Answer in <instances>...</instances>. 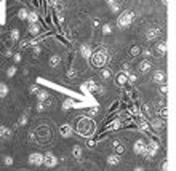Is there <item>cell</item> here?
I'll use <instances>...</instances> for the list:
<instances>
[{"label": "cell", "instance_id": "obj_1", "mask_svg": "<svg viewBox=\"0 0 176 171\" xmlns=\"http://www.w3.org/2000/svg\"><path fill=\"white\" fill-rule=\"evenodd\" d=\"M109 59V56H107V51L106 50H99V51H95L93 54H91V66H95V67H103L106 62H107Z\"/></svg>", "mask_w": 176, "mask_h": 171}, {"label": "cell", "instance_id": "obj_2", "mask_svg": "<svg viewBox=\"0 0 176 171\" xmlns=\"http://www.w3.org/2000/svg\"><path fill=\"white\" fill-rule=\"evenodd\" d=\"M133 18H135V15H133L130 10L122 11L120 16L117 18V26H118V29H126V27H130V24L133 23Z\"/></svg>", "mask_w": 176, "mask_h": 171}, {"label": "cell", "instance_id": "obj_3", "mask_svg": "<svg viewBox=\"0 0 176 171\" xmlns=\"http://www.w3.org/2000/svg\"><path fill=\"white\" fill-rule=\"evenodd\" d=\"M77 131H79L80 134H83V136H88L90 133L95 131V125L90 122L88 118H82L79 120V125H77Z\"/></svg>", "mask_w": 176, "mask_h": 171}, {"label": "cell", "instance_id": "obj_4", "mask_svg": "<svg viewBox=\"0 0 176 171\" xmlns=\"http://www.w3.org/2000/svg\"><path fill=\"white\" fill-rule=\"evenodd\" d=\"M157 152H159V142H154V141H151V142H147L146 151H144L143 157H144V158H147V160H152L154 157L157 155Z\"/></svg>", "mask_w": 176, "mask_h": 171}, {"label": "cell", "instance_id": "obj_5", "mask_svg": "<svg viewBox=\"0 0 176 171\" xmlns=\"http://www.w3.org/2000/svg\"><path fill=\"white\" fill-rule=\"evenodd\" d=\"M56 163H58V158H56V155L53 152H47L43 154V165L47 168H54Z\"/></svg>", "mask_w": 176, "mask_h": 171}, {"label": "cell", "instance_id": "obj_6", "mask_svg": "<svg viewBox=\"0 0 176 171\" xmlns=\"http://www.w3.org/2000/svg\"><path fill=\"white\" fill-rule=\"evenodd\" d=\"M29 163L32 166H42L43 165V154H40V152H34L29 155Z\"/></svg>", "mask_w": 176, "mask_h": 171}, {"label": "cell", "instance_id": "obj_7", "mask_svg": "<svg viewBox=\"0 0 176 171\" xmlns=\"http://www.w3.org/2000/svg\"><path fill=\"white\" fill-rule=\"evenodd\" d=\"M146 146H147V142L144 139H138L135 142V146H133V151H135L136 155H143L144 151H146Z\"/></svg>", "mask_w": 176, "mask_h": 171}, {"label": "cell", "instance_id": "obj_8", "mask_svg": "<svg viewBox=\"0 0 176 171\" xmlns=\"http://www.w3.org/2000/svg\"><path fill=\"white\" fill-rule=\"evenodd\" d=\"M80 90L85 91V93H91V91L98 90V85H96L93 80H87V82H83V83L80 85Z\"/></svg>", "mask_w": 176, "mask_h": 171}, {"label": "cell", "instance_id": "obj_9", "mask_svg": "<svg viewBox=\"0 0 176 171\" xmlns=\"http://www.w3.org/2000/svg\"><path fill=\"white\" fill-rule=\"evenodd\" d=\"M80 54H82V58L90 59V58H91V54H93V48H91V45H88V43H82V45H80Z\"/></svg>", "mask_w": 176, "mask_h": 171}, {"label": "cell", "instance_id": "obj_10", "mask_svg": "<svg viewBox=\"0 0 176 171\" xmlns=\"http://www.w3.org/2000/svg\"><path fill=\"white\" fill-rule=\"evenodd\" d=\"M72 133H74V128L70 126L69 123H64V125L59 126V134L62 138H70V136H72Z\"/></svg>", "mask_w": 176, "mask_h": 171}, {"label": "cell", "instance_id": "obj_11", "mask_svg": "<svg viewBox=\"0 0 176 171\" xmlns=\"http://www.w3.org/2000/svg\"><path fill=\"white\" fill-rule=\"evenodd\" d=\"M159 35H160V27H151L146 32V40H155Z\"/></svg>", "mask_w": 176, "mask_h": 171}, {"label": "cell", "instance_id": "obj_12", "mask_svg": "<svg viewBox=\"0 0 176 171\" xmlns=\"http://www.w3.org/2000/svg\"><path fill=\"white\" fill-rule=\"evenodd\" d=\"M165 78H167V75H165L163 70H155V72L152 74V82L154 83H163Z\"/></svg>", "mask_w": 176, "mask_h": 171}, {"label": "cell", "instance_id": "obj_13", "mask_svg": "<svg viewBox=\"0 0 176 171\" xmlns=\"http://www.w3.org/2000/svg\"><path fill=\"white\" fill-rule=\"evenodd\" d=\"M11 138V130L5 125H0V139H10Z\"/></svg>", "mask_w": 176, "mask_h": 171}, {"label": "cell", "instance_id": "obj_14", "mask_svg": "<svg viewBox=\"0 0 176 171\" xmlns=\"http://www.w3.org/2000/svg\"><path fill=\"white\" fill-rule=\"evenodd\" d=\"M152 69V62L149 61V59H144V61H141L139 62V70H141V72H149V70Z\"/></svg>", "mask_w": 176, "mask_h": 171}, {"label": "cell", "instance_id": "obj_15", "mask_svg": "<svg viewBox=\"0 0 176 171\" xmlns=\"http://www.w3.org/2000/svg\"><path fill=\"white\" fill-rule=\"evenodd\" d=\"M118 163H120V155L114 154V155H109V157H107V165H110V166H117Z\"/></svg>", "mask_w": 176, "mask_h": 171}, {"label": "cell", "instance_id": "obj_16", "mask_svg": "<svg viewBox=\"0 0 176 171\" xmlns=\"http://www.w3.org/2000/svg\"><path fill=\"white\" fill-rule=\"evenodd\" d=\"M48 64H50V67H58L59 64H61V56H59V54L50 56V61H48Z\"/></svg>", "mask_w": 176, "mask_h": 171}, {"label": "cell", "instance_id": "obj_17", "mask_svg": "<svg viewBox=\"0 0 176 171\" xmlns=\"http://www.w3.org/2000/svg\"><path fill=\"white\" fill-rule=\"evenodd\" d=\"M37 99H39V102H45V101H48L50 99V93L48 91H45V90H39V93H37Z\"/></svg>", "mask_w": 176, "mask_h": 171}, {"label": "cell", "instance_id": "obj_18", "mask_svg": "<svg viewBox=\"0 0 176 171\" xmlns=\"http://www.w3.org/2000/svg\"><path fill=\"white\" fill-rule=\"evenodd\" d=\"M82 155H83L82 147L75 144V146L72 147V157H74V158H77V160H80V158H82Z\"/></svg>", "mask_w": 176, "mask_h": 171}, {"label": "cell", "instance_id": "obj_19", "mask_svg": "<svg viewBox=\"0 0 176 171\" xmlns=\"http://www.w3.org/2000/svg\"><path fill=\"white\" fill-rule=\"evenodd\" d=\"M10 93V88H8V85L3 83V82H0V98H6Z\"/></svg>", "mask_w": 176, "mask_h": 171}, {"label": "cell", "instance_id": "obj_20", "mask_svg": "<svg viewBox=\"0 0 176 171\" xmlns=\"http://www.w3.org/2000/svg\"><path fill=\"white\" fill-rule=\"evenodd\" d=\"M155 50L159 51V54H162V56H163V54L167 53V42H165V40L159 42V43H157V46H155Z\"/></svg>", "mask_w": 176, "mask_h": 171}, {"label": "cell", "instance_id": "obj_21", "mask_svg": "<svg viewBox=\"0 0 176 171\" xmlns=\"http://www.w3.org/2000/svg\"><path fill=\"white\" fill-rule=\"evenodd\" d=\"M126 82H128V80H126V74H117V75H115V83H117V85L123 87Z\"/></svg>", "mask_w": 176, "mask_h": 171}, {"label": "cell", "instance_id": "obj_22", "mask_svg": "<svg viewBox=\"0 0 176 171\" xmlns=\"http://www.w3.org/2000/svg\"><path fill=\"white\" fill-rule=\"evenodd\" d=\"M112 146H114V149H115V154H117V155H122V154L125 152V147H123V144H120L118 141H114V142H112Z\"/></svg>", "mask_w": 176, "mask_h": 171}, {"label": "cell", "instance_id": "obj_23", "mask_svg": "<svg viewBox=\"0 0 176 171\" xmlns=\"http://www.w3.org/2000/svg\"><path fill=\"white\" fill-rule=\"evenodd\" d=\"M27 31H29V34H32V35H37V34L40 32V24H39V23H35V24H29Z\"/></svg>", "mask_w": 176, "mask_h": 171}, {"label": "cell", "instance_id": "obj_24", "mask_svg": "<svg viewBox=\"0 0 176 171\" xmlns=\"http://www.w3.org/2000/svg\"><path fill=\"white\" fill-rule=\"evenodd\" d=\"M27 21H29V24H35L39 23V15L35 11H31L29 15H27Z\"/></svg>", "mask_w": 176, "mask_h": 171}, {"label": "cell", "instance_id": "obj_25", "mask_svg": "<svg viewBox=\"0 0 176 171\" xmlns=\"http://www.w3.org/2000/svg\"><path fill=\"white\" fill-rule=\"evenodd\" d=\"M19 35H21V32H19V29H18V27H15V29H11V32H10V37H11V40H13V42H18V40H19Z\"/></svg>", "mask_w": 176, "mask_h": 171}, {"label": "cell", "instance_id": "obj_26", "mask_svg": "<svg viewBox=\"0 0 176 171\" xmlns=\"http://www.w3.org/2000/svg\"><path fill=\"white\" fill-rule=\"evenodd\" d=\"M27 15H29V11H27L26 8H21V10L18 11V18L23 19V21H27Z\"/></svg>", "mask_w": 176, "mask_h": 171}, {"label": "cell", "instance_id": "obj_27", "mask_svg": "<svg viewBox=\"0 0 176 171\" xmlns=\"http://www.w3.org/2000/svg\"><path fill=\"white\" fill-rule=\"evenodd\" d=\"M27 122H29V117H27V113H23V115H21V118H19V122H18V125H19V126H26Z\"/></svg>", "mask_w": 176, "mask_h": 171}, {"label": "cell", "instance_id": "obj_28", "mask_svg": "<svg viewBox=\"0 0 176 171\" xmlns=\"http://www.w3.org/2000/svg\"><path fill=\"white\" fill-rule=\"evenodd\" d=\"M122 126V123H120V120H117V122H114V123H110L109 126H107V130L109 131H115V130H118V128Z\"/></svg>", "mask_w": 176, "mask_h": 171}, {"label": "cell", "instance_id": "obj_29", "mask_svg": "<svg viewBox=\"0 0 176 171\" xmlns=\"http://www.w3.org/2000/svg\"><path fill=\"white\" fill-rule=\"evenodd\" d=\"M16 70H18V67H16V66H11V67H8V69H6V77H8V78L15 77Z\"/></svg>", "mask_w": 176, "mask_h": 171}, {"label": "cell", "instance_id": "obj_30", "mask_svg": "<svg viewBox=\"0 0 176 171\" xmlns=\"http://www.w3.org/2000/svg\"><path fill=\"white\" fill-rule=\"evenodd\" d=\"M149 126H152L154 130H159V128H162V126H163V123H162L159 118H155V120H152V123H151Z\"/></svg>", "mask_w": 176, "mask_h": 171}, {"label": "cell", "instance_id": "obj_31", "mask_svg": "<svg viewBox=\"0 0 176 171\" xmlns=\"http://www.w3.org/2000/svg\"><path fill=\"white\" fill-rule=\"evenodd\" d=\"M74 106V101L72 99H66L64 102H62V110H67V109H70Z\"/></svg>", "mask_w": 176, "mask_h": 171}, {"label": "cell", "instance_id": "obj_32", "mask_svg": "<svg viewBox=\"0 0 176 171\" xmlns=\"http://www.w3.org/2000/svg\"><path fill=\"white\" fill-rule=\"evenodd\" d=\"M101 77L104 78V80H107V78L112 77V72H110L109 69H103V70H101Z\"/></svg>", "mask_w": 176, "mask_h": 171}, {"label": "cell", "instance_id": "obj_33", "mask_svg": "<svg viewBox=\"0 0 176 171\" xmlns=\"http://www.w3.org/2000/svg\"><path fill=\"white\" fill-rule=\"evenodd\" d=\"M149 123H147V122H144V120H141V122H139V130L141 131H147V130H149Z\"/></svg>", "mask_w": 176, "mask_h": 171}, {"label": "cell", "instance_id": "obj_34", "mask_svg": "<svg viewBox=\"0 0 176 171\" xmlns=\"http://www.w3.org/2000/svg\"><path fill=\"white\" fill-rule=\"evenodd\" d=\"M3 163H5L6 166H11V165H13V157H11V155H5Z\"/></svg>", "mask_w": 176, "mask_h": 171}, {"label": "cell", "instance_id": "obj_35", "mask_svg": "<svg viewBox=\"0 0 176 171\" xmlns=\"http://www.w3.org/2000/svg\"><path fill=\"white\" fill-rule=\"evenodd\" d=\"M67 77L70 78V80H74V78L77 77V70H75V69H69V70H67Z\"/></svg>", "mask_w": 176, "mask_h": 171}, {"label": "cell", "instance_id": "obj_36", "mask_svg": "<svg viewBox=\"0 0 176 171\" xmlns=\"http://www.w3.org/2000/svg\"><path fill=\"white\" fill-rule=\"evenodd\" d=\"M35 109H37V112H43V110L47 109V106H45V102H37Z\"/></svg>", "mask_w": 176, "mask_h": 171}, {"label": "cell", "instance_id": "obj_37", "mask_svg": "<svg viewBox=\"0 0 176 171\" xmlns=\"http://www.w3.org/2000/svg\"><path fill=\"white\" fill-rule=\"evenodd\" d=\"M110 32H112V27H110L109 24H104V26H103V34L107 35V34H110Z\"/></svg>", "mask_w": 176, "mask_h": 171}, {"label": "cell", "instance_id": "obj_38", "mask_svg": "<svg viewBox=\"0 0 176 171\" xmlns=\"http://www.w3.org/2000/svg\"><path fill=\"white\" fill-rule=\"evenodd\" d=\"M126 80L131 82V83H135V82L138 80V77H136L135 74H126Z\"/></svg>", "mask_w": 176, "mask_h": 171}, {"label": "cell", "instance_id": "obj_39", "mask_svg": "<svg viewBox=\"0 0 176 171\" xmlns=\"http://www.w3.org/2000/svg\"><path fill=\"white\" fill-rule=\"evenodd\" d=\"M110 11H112V13H118V11H120V5H118V3H114V5L110 6Z\"/></svg>", "mask_w": 176, "mask_h": 171}, {"label": "cell", "instance_id": "obj_40", "mask_svg": "<svg viewBox=\"0 0 176 171\" xmlns=\"http://www.w3.org/2000/svg\"><path fill=\"white\" fill-rule=\"evenodd\" d=\"M29 93L31 95H37L39 93V87H37V85H32V87L29 88Z\"/></svg>", "mask_w": 176, "mask_h": 171}, {"label": "cell", "instance_id": "obj_41", "mask_svg": "<svg viewBox=\"0 0 176 171\" xmlns=\"http://www.w3.org/2000/svg\"><path fill=\"white\" fill-rule=\"evenodd\" d=\"M21 59H23V56H21V53H16V54H13V61H15L16 64L21 62Z\"/></svg>", "mask_w": 176, "mask_h": 171}, {"label": "cell", "instance_id": "obj_42", "mask_svg": "<svg viewBox=\"0 0 176 171\" xmlns=\"http://www.w3.org/2000/svg\"><path fill=\"white\" fill-rule=\"evenodd\" d=\"M136 54H139V46H133L131 48V56H136Z\"/></svg>", "mask_w": 176, "mask_h": 171}, {"label": "cell", "instance_id": "obj_43", "mask_svg": "<svg viewBox=\"0 0 176 171\" xmlns=\"http://www.w3.org/2000/svg\"><path fill=\"white\" fill-rule=\"evenodd\" d=\"M98 110H99V107H98V106H95L93 109H90V115H96Z\"/></svg>", "mask_w": 176, "mask_h": 171}, {"label": "cell", "instance_id": "obj_44", "mask_svg": "<svg viewBox=\"0 0 176 171\" xmlns=\"http://www.w3.org/2000/svg\"><path fill=\"white\" fill-rule=\"evenodd\" d=\"M167 91H168V87H167V85H162V87H160V93L167 95Z\"/></svg>", "mask_w": 176, "mask_h": 171}, {"label": "cell", "instance_id": "obj_45", "mask_svg": "<svg viewBox=\"0 0 176 171\" xmlns=\"http://www.w3.org/2000/svg\"><path fill=\"white\" fill-rule=\"evenodd\" d=\"M87 146H88V147L96 146V141H95V139H88V141H87Z\"/></svg>", "mask_w": 176, "mask_h": 171}, {"label": "cell", "instance_id": "obj_46", "mask_svg": "<svg viewBox=\"0 0 176 171\" xmlns=\"http://www.w3.org/2000/svg\"><path fill=\"white\" fill-rule=\"evenodd\" d=\"M32 51H34V54H35V56H37V54H40L42 48H40V46H34V50H32Z\"/></svg>", "mask_w": 176, "mask_h": 171}, {"label": "cell", "instance_id": "obj_47", "mask_svg": "<svg viewBox=\"0 0 176 171\" xmlns=\"http://www.w3.org/2000/svg\"><path fill=\"white\" fill-rule=\"evenodd\" d=\"M162 171H168V162H163V165H162Z\"/></svg>", "mask_w": 176, "mask_h": 171}, {"label": "cell", "instance_id": "obj_48", "mask_svg": "<svg viewBox=\"0 0 176 171\" xmlns=\"http://www.w3.org/2000/svg\"><path fill=\"white\" fill-rule=\"evenodd\" d=\"M106 3H107L109 6H112L114 3H117V0H106Z\"/></svg>", "mask_w": 176, "mask_h": 171}, {"label": "cell", "instance_id": "obj_49", "mask_svg": "<svg viewBox=\"0 0 176 171\" xmlns=\"http://www.w3.org/2000/svg\"><path fill=\"white\" fill-rule=\"evenodd\" d=\"M143 54H144V56H151L152 51H151V50H146V51H143Z\"/></svg>", "mask_w": 176, "mask_h": 171}, {"label": "cell", "instance_id": "obj_50", "mask_svg": "<svg viewBox=\"0 0 176 171\" xmlns=\"http://www.w3.org/2000/svg\"><path fill=\"white\" fill-rule=\"evenodd\" d=\"M27 136H29V139H32V141L35 139V136H34V133H31V131H29V134H27Z\"/></svg>", "mask_w": 176, "mask_h": 171}, {"label": "cell", "instance_id": "obj_51", "mask_svg": "<svg viewBox=\"0 0 176 171\" xmlns=\"http://www.w3.org/2000/svg\"><path fill=\"white\" fill-rule=\"evenodd\" d=\"M133 171H144V168H143V166H136V168L133 169Z\"/></svg>", "mask_w": 176, "mask_h": 171}, {"label": "cell", "instance_id": "obj_52", "mask_svg": "<svg viewBox=\"0 0 176 171\" xmlns=\"http://www.w3.org/2000/svg\"><path fill=\"white\" fill-rule=\"evenodd\" d=\"M5 56H13V53H11V50H6V53H5Z\"/></svg>", "mask_w": 176, "mask_h": 171}, {"label": "cell", "instance_id": "obj_53", "mask_svg": "<svg viewBox=\"0 0 176 171\" xmlns=\"http://www.w3.org/2000/svg\"><path fill=\"white\" fill-rule=\"evenodd\" d=\"M162 3H163V5H167V3H168V0H162Z\"/></svg>", "mask_w": 176, "mask_h": 171}, {"label": "cell", "instance_id": "obj_54", "mask_svg": "<svg viewBox=\"0 0 176 171\" xmlns=\"http://www.w3.org/2000/svg\"><path fill=\"white\" fill-rule=\"evenodd\" d=\"M54 2H61V0H54Z\"/></svg>", "mask_w": 176, "mask_h": 171}]
</instances>
